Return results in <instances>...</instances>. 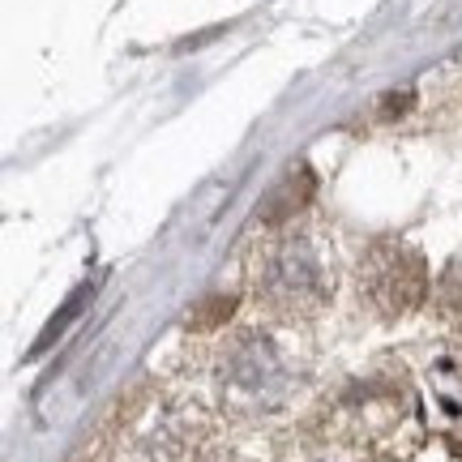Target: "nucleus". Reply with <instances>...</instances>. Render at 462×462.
<instances>
[{
	"label": "nucleus",
	"mask_w": 462,
	"mask_h": 462,
	"mask_svg": "<svg viewBox=\"0 0 462 462\" xmlns=\"http://www.w3.org/2000/svg\"><path fill=\"white\" fill-rule=\"evenodd\" d=\"M86 291H90V287H82V291H73V300H69L65 309H60V317H51V326H48V334H43V338H39V346H48L51 338H56V334H60V326H65L69 317L78 313V309H82V300H86Z\"/></svg>",
	"instance_id": "obj_1"
}]
</instances>
